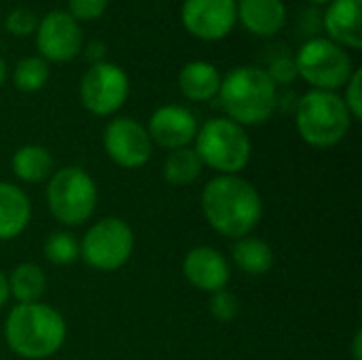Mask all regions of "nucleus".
<instances>
[{
    "mask_svg": "<svg viewBox=\"0 0 362 360\" xmlns=\"http://www.w3.org/2000/svg\"><path fill=\"white\" fill-rule=\"evenodd\" d=\"M53 170V157L47 149L28 144L13 155V172L23 182H40Z\"/></svg>",
    "mask_w": 362,
    "mask_h": 360,
    "instance_id": "20",
    "label": "nucleus"
},
{
    "mask_svg": "<svg viewBox=\"0 0 362 360\" xmlns=\"http://www.w3.org/2000/svg\"><path fill=\"white\" fill-rule=\"evenodd\" d=\"M182 25L202 40H221L238 23L235 0H185L180 8Z\"/></svg>",
    "mask_w": 362,
    "mask_h": 360,
    "instance_id": "12",
    "label": "nucleus"
},
{
    "mask_svg": "<svg viewBox=\"0 0 362 360\" xmlns=\"http://www.w3.org/2000/svg\"><path fill=\"white\" fill-rule=\"evenodd\" d=\"M221 81L223 76L216 70V66L202 59H193L185 64L178 74V87L182 95L193 102H208L216 98L221 89Z\"/></svg>",
    "mask_w": 362,
    "mask_h": 360,
    "instance_id": "17",
    "label": "nucleus"
},
{
    "mask_svg": "<svg viewBox=\"0 0 362 360\" xmlns=\"http://www.w3.org/2000/svg\"><path fill=\"white\" fill-rule=\"evenodd\" d=\"M30 216L28 195L11 182H0V240L17 238L28 227Z\"/></svg>",
    "mask_w": 362,
    "mask_h": 360,
    "instance_id": "18",
    "label": "nucleus"
},
{
    "mask_svg": "<svg viewBox=\"0 0 362 360\" xmlns=\"http://www.w3.org/2000/svg\"><path fill=\"white\" fill-rule=\"evenodd\" d=\"M49 81V66L42 57L30 55L17 62L13 70V83L23 93H34L42 89Z\"/></svg>",
    "mask_w": 362,
    "mask_h": 360,
    "instance_id": "23",
    "label": "nucleus"
},
{
    "mask_svg": "<svg viewBox=\"0 0 362 360\" xmlns=\"http://www.w3.org/2000/svg\"><path fill=\"white\" fill-rule=\"evenodd\" d=\"M104 149L117 166L127 170L142 168L153 155V142L146 127L129 117H119L106 125Z\"/></svg>",
    "mask_w": 362,
    "mask_h": 360,
    "instance_id": "11",
    "label": "nucleus"
},
{
    "mask_svg": "<svg viewBox=\"0 0 362 360\" xmlns=\"http://www.w3.org/2000/svg\"><path fill=\"white\" fill-rule=\"evenodd\" d=\"M78 255H81V248H78L74 236H70L66 231L51 233L45 242V257L53 265H70L72 261L78 259Z\"/></svg>",
    "mask_w": 362,
    "mask_h": 360,
    "instance_id": "24",
    "label": "nucleus"
},
{
    "mask_svg": "<svg viewBox=\"0 0 362 360\" xmlns=\"http://www.w3.org/2000/svg\"><path fill=\"white\" fill-rule=\"evenodd\" d=\"M6 280H8V293L19 303H36L47 289L45 272L34 263L17 265Z\"/></svg>",
    "mask_w": 362,
    "mask_h": 360,
    "instance_id": "21",
    "label": "nucleus"
},
{
    "mask_svg": "<svg viewBox=\"0 0 362 360\" xmlns=\"http://www.w3.org/2000/svg\"><path fill=\"white\" fill-rule=\"evenodd\" d=\"M202 170H204V163L199 155L195 153V149H187V146L172 151L163 163V176L174 187L191 185L193 180L199 178Z\"/></svg>",
    "mask_w": 362,
    "mask_h": 360,
    "instance_id": "22",
    "label": "nucleus"
},
{
    "mask_svg": "<svg viewBox=\"0 0 362 360\" xmlns=\"http://www.w3.org/2000/svg\"><path fill=\"white\" fill-rule=\"evenodd\" d=\"M8 297H11V293H8V280H6L4 272L0 269V308L8 301Z\"/></svg>",
    "mask_w": 362,
    "mask_h": 360,
    "instance_id": "31",
    "label": "nucleus"
},
{
    "mask_svg": "<svg viewBox=\"0 0 362 360\" xmlns=\"http://www.w3.org/2000/svg\"><path fill=\"white\" fill-rule=\"evenodd\" d=\"M322 25L335 45L358 51L362 47V0H333L325 11Z\"/></svg>",
    "mask_w": 362,
    "mask_h": 360,
    "instance_id": "15",
    "label": "nucleus"
},
{
    "mask_svg": "<svg viewBox=\"0 0 362 360\" xmlns=\"http://www.w3.org/2000/svg\"><path fill=\"white\" fill-rule=\"evenodd\" d=\"M218 98L229 119L238 125H261L272 119L278 106V85L267 70L240 66L221 81Z\"/></svg>",
    "mask_w": 362,
    "mask_h": 360,
    "instance_id": "3",
    "label": "nucleus"
},
{
    "mask_svg": "<svg viewBox=\"0 0 362 360\" xmlns=\"http://www.w3.org/2000/svg\"><path fill=\"white\" fill-rule=\"evenodd\" d=\"M148 136L151 142L159 144L161 149H185L197 136V121L193 112L185 106L165 104L157 108L148 121Z\"/></svg>",
    "mask_w": 362,
    "mask_h": 360,
    "instance_id": "13",
    "label": "nucleus"
},
{
    "mask_svg": "<svg viewBox=\"0 0 362 360\" xmlns=\"http://www.w3.org/2000/svg\"><path fill=\"white\" fill-rule=\"evenodd\" d=\"M4 81H6V62L0 57V87L4 85Z\"/></svg>",
    "mask_w": 362,
    "mask_h": 360,
    "instance_id": "33",
    "label": "nucleus"
},
{
    "mask_svg": "<svg viewBox=\"0 0 362 360\" xmlns=\"http://www.w3.org/2000/svg\"><path fill=\"white\" fill-rule=\"evenodd\" d=\"M202 210L214 231L225 238H246L263 216L259 191L238 174L212 178L202 193Z\"/></svg>",
    "mask_w": 362,
    "mask_h": 360,
    "instance_id": "1",
    "label": "nucleus"
},
{
    "mask_svg": "<svg viewBox=\"0 0 362 360\" xmlns=\"http://www.w3.org/2000/svg\"><path fill=\"white\" fill-rule=\"evenodd\" d=\"M308 2H312V4H329L333 0H308Z\"/></svg>",
    "mask_w": 362,
    "mask_h": 360,
    "instance_id": "34",
    "label": "nucleus"
},
{
    "mask_svg": "<svg viewBox=\"0 0 362 360\" xmlns=\"http://www.w3.org/2000/svg\"><path fill=\"white\" fill-rule=\"evenodd\" d=\"M233 261L235 265L250 276H263L274 267V250L261 238H242L233 246Z\"/></svg>",
    "mask_w": 362,
    "mask_h": 360,
    "instance_id": "19",
    "label": "nucleus"
},
{
    "mask_svg": "<svg viewBox=\"0 0 362 360\" xmlns=\"http://www.w3.org/2000/svg\"><path fill=\"white\" fill-rule=\"evenodd\" d=\"M85 53H87V57H89L93 64L106 62V59H104V55H106V47H104V42H100V40H91V42L87 45Z\"/></svg>",
    "mask_w": 362,
    "mask_h": 360,
    "instance_id": "30",
    "label": "nucleus"
},
{
    "mask_svg": "<svg viewBox=\"0 0 362 360\" xmlns=\"http://www.w3.org/2000/svg\"><path fill=\"white\" fill-rule=\"evenodd\" d=\"M182 274L189 284L206 293L223 291L231 278L227 259L210 246H197L189 250L182 263Z\"/></svg>",
    "mask_w": 362,
    "mask_h": 360,
    "instance_id": "14",
    "label": "nucleus"
},
{
    "mask_svg": "<svg viewBox=\"0 0 362 360\" xmlns=\"http://www.w3.org/2000/svg\"><path fill=\"white\" fill-rule=\"evenodd\" d=\"M36 25H38V17L30 8H23V6L13 8L4 19V28L13 36H28L36 30Z\"/></svg>",
    "mask_w": 362,
    "mask_h": 360,
    "instance_id": "26",
    "label": "nucleus"
},
{
    "mask_svg": "<svg viewBox=\"0 0 362 360\" xmlns=\"http://www.w3.org/2000/svg\"><path fill=\"white\" fill-rule=\"evenodd\" d=\"M127 95V72L112 62L91 64L81 79V102L89 112L98 117H108L117 112L125 104Z\"/></svg>",
    "mask_w": 362,
    "mask_h": 360,
    "instance_id": "9",
    "label": "nucleus"
},
{
    "mask_svg": "<svg viewBox=\"0 0 362 360\" xmlns=\"http://www.w3.org/2000/svg\"><path fill=\"white\" fill-rule=\"evenodd\" d=\"M297 76L310 83L314 89L335 91L346 87L354 72L350 53L329 38H310L295 55Z\"/></svg>",
    "mask_w": 362,
    "mask_h": 360,
    "instance_id": "7",
    "label": "nucleus"
},
{
    "mask_svg": "<svg viewBox=\"0 0 362 360\" xmlns=\"http://www.w3.org/2000/svg\"><path fill=\"white\" fill-rule=\"evenodd\" d=\"M78 248L85 263L93 269L115 272L123 267L134 252V231L125 221L108 216L98 221L85 233Z\"/></svg>",
    "mask_w": 362,
    "mask_h": 360,
    "instance_id": "8",
    "label": "nucleus"
},
{
    "mask_svg": "<svg viewBox=\"0 0 362 360\" xmlns=\"http://www.w3.org/2000/svg\"><path fill=\"white\" fill-rule=\"evenodd\" d=\"M352 115L344 104V98L335 91H322L312 89L308 91L295 112V123L299 136L316 146V149H329L339 144L350 127H352Z\"/></svg>",
    "mask_w": 362,
    "mask_h": 360,
    "instance_id": "4",
    "label": "nucleus"
},
{
    "mask_svg": "<svg viewBox=\"0 0 362 360\" xmlns=\"http://www.w3.org/2000/svg\"><path fill=\"white\" fill-rule=\"evenodd\" d=\"M361 346H362V333L361 331H356V335H354V339H352V359L354 360H362Z\"/></svg>",
    "mask_w": 362,
    "mask_h": 360,
    "instance_id": "32",
    "label": "nucleus"
},
{
    "mask_svg": "<svg viewBox=\"0 0 362 360\" xmlns=\"http://www.w3.org/2000/svg\"><path fill=\"white\" fill-rule=\"evenodd\" d=\"M36 49L45 62L66 64L83 49V30L68 11H49L36 25Z\"/></svg>",
    "mask_w": 362,
    "mask_h": 360,
    "instance_id": "10",
    "label": "nucleus"
},
{
    "mask_svg": "<svg viewBox=\"0 0 362 360\" xmlns=\"http://www.w3.org/2000/svg\"><path fill=\"white\" fill-rule=\"evenodd\" d=\"M238 21L255 36H276L286 23L284 0H238Z\"/></svg>",
    "mask_w": 362,
    "mask_h": 360,
    "instance_id": "16",
    "label": "nucleus"
},
{
    "mask_svg": "<svg viewBox=\"0 0 362 360\" xmlns=\"http://www.w3.org/2000/svg\"><path fill=\"white\" fill-rule=\"evenodd\" d=\"M267 74L272 76V81H274L276 85H280V83L286 85V83L295 81L297 68H295V62H293L291 57H278V59H274V64L269 66Z\"/></svg>",
    "mask_w": 362,
    "mask_h": 360,
    "instance_id": "29",
    "label": "nucleus"
},
{
    "mask_svg": "<svg viewBox=\"0 0 362 360\" xmlns=\"http://www.w3.org/2000/svg\"><path fill=\"white\" fill-rule=\"evenodd\" d=\"M110 0H68V13L76 21H93L104 15Z\"/></svg>",
    "mask_w": 362,
    "mask_h": 360,
    "instance_id": "27",
    "label": "nucleus"
},
{
    "mask_svg": "<svg viewBox=\"0 0 362 360\" xmlns=\"http://www.w3.org/2000/svg\"><path fill=\"white\" fill-rule=\"evenodd\" d=\"M4 335L11 350L28 360L53 356L66 339V323L47 303H19L11 310Z\"/></svg>",
    "mask_w": 362,
    "mask_h": 360,
    "instance_id": "2",
    "label": "nucleus"
},
{
    "mask_svg": "<svg viewBox=\"0 0 362 360\" xmlns=\"http://www.w3.org/2000/svg\"><path fill=\"white\" fill-rule=\"evenodd\" d=\"M210 312L216 320L231 323L240 314V299L225 289L216 291V293H212V299H210Z\"/></svg>",
    "mask_w": 362,
    "mask_h": 360,
    "instance_id": "25",
    "label": "nucleus"
},
{
    "mask_svg": "<svg viewBox=\"0 0 362 360\" xmlns=\"http://www.w3.org/2000/svg\"><path fill=\"white\" fill-rule=\"evenodd\" d=\"M47 204L51 214L64 225H83L91 219L98 204L93 178L74 166L57 170L47 187Z\"/></svg>",
    "mask_w": 362,
    "mask_h": 360,
    "instance_id": "6",
    "label": "nucleus"
},
{
    "mask_svg": "<svg viewBox=\"0 0 362 360\" xmlns=\"http://www.w3.org/2000/svg\"><path fill=\"white\" fill-rule=\"evenodd\" d=\"M195 153L204 166L223 174H238L248 166L252 144L242 125L227 117H216L197 129Z\"/></svg>",
    "mask_w": 362,
    "mask_h": 360,
    "instance_id": "5",
    "label": "nucleus"
},
{
    "mask_svg": "<svg viewBox=\"0 0 362 360\" xmlns=\"http://www.w3.org/2000/svg\"><path fill=\"white\" fill-rule=\"evenodd\" d=\"M346 108L350 110L354 121L362 119V70L354 68L350 81L346 83V98H344Z\"/></svg>",
    "mask_w": 362,
    "mask_h": 360,
    "instance_id": "28",
    "label": "nucleus"
}]
</instances>
